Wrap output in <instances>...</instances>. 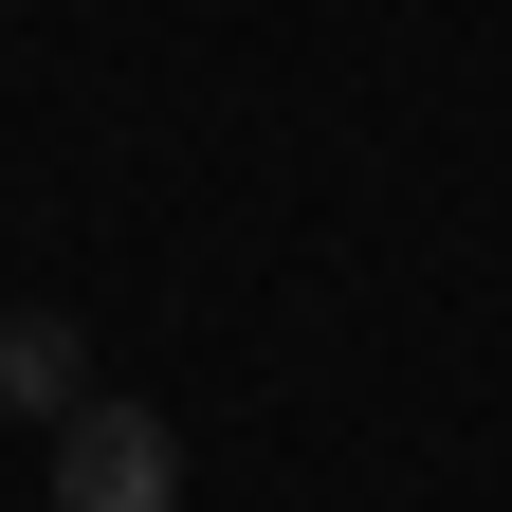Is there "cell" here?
Instances as JSON below:
<instances>
[{
	"mask_svg": "<svg viewBox=\"0 0 512 512\" xmlns=\"http://www.w3.org/2000/svg\"><path fill=\"white\" fill-rule=\"evenodd\" d=\"M0 403H19V421H74V403H92L74 311H0Z\"/></svg>",
	"mask_w": 512,
	"mask_h": 512,
	"instance_id": "obj_2",
	"label": "cell"
},
{
	"mask_svg": "<svg viewBox=\"0 0 512 512\" xmlns=\"http://www.w3.org/2000/svg\"><path fill=\"white\" fill-rule=\"evenodd\" d=\"M55 512H183V439L92 384V403L55 421Z\"/></svg>",
	"mask_w": 512,
	"mask_h": 512,
	"instance_id": "obj_1",
	"label": "cell"
}]
</instances>
